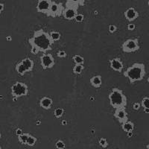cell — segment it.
<instances>
[{
	"label": "cell",
	"mask_w": 149,
	"mask_h": 149,
	"mask_svg": "<svg viewBox=\"0 0 149 149\" xmlns=\"http://www.w3.org/2000/svg\"><path fill=\"white\" fill-rule=\"evenodd\" d=\"M30 44L31 53L32 54H37L40 52L46 53L48 51L52 50L53 42L49 33L46 32L42 29L34 31L33 36L29 40Z\"/></svg>",
	"instance_id": "obj_1"
},
{
	"label": "cell",
	"mask_w": 149,
	"mask_h": 149,
	"mask_svg": "<svg viewBox=\"0 0 149 149\" xmlns=\"http://www.w3.org/2000/svg\"><path fill=\"white\" fill-rule=\"evenodd\" d=\"M146 74V66L144 63H134L123 72V75L129 80L130 84L142 81Z\"/></svg>",
	"instance_id": "obj_2"
},
{
	"label": "cell",
	"mask_w": 149,
	"mask_h": 149,
	"mask_svg": "<svg viewBox=\"0 0 149 149\" xmlns=\"http://www.w3.org/2000/svg\"><path fill=\"white\" fill-rule=\"evenodd\" d=\"M108 98L110 106L115 110L116 109L125 108L127 106V97L124 94L122 90L117 88V87H114L112 89L111 92L109 93Z\"/></svg>",
	"instance_id": "obj_3"
},
{
	"label": "cell",
	"mask_w": 149,
	"mask_h": 149,
	"mask_svg": "<svg viewBox=\"0 0 149 149\" xmlns=\"http://www.w3.org/2000/svg\"><path fill=\"white\" fill-rule=\"evenodd\" d=\"M29 89L26 84L17 81L11 86V95L13 98H20L29 95Z\"/></svg>",
	"instance_id": "obj_4"
},
{
	"label": "cell",
	"mask_w": 149,
	"mask_h": 149,
	"mask_svg": "<svg viewBox=\"0 0 149 149\" xmlns=\"http://www.w3.org/2000/svg\"><path fill=\"white\" fill-rule=\"evenodd\" d=\"M140 46L139 44L138 39H127L123 42L122 46V49L124 52L132 53L139 50Z\"/></svg>",
	"instance_id": "obj_5"
},
{
	"label": "cell",
	"mask_w": 149,
	"mask_h": 149,
	"mask_svg": "<svg viewBox=\"0 0 149 149\" xmlns=\"http://www.w3.org/2000/svg\"><path fill=\"white\" fill-rule=\"evenodd\" d=\"M63 4L60 2V3H57L56 2L52 1L51 4V6H50V8H49V13L46 16L47 17H51L53 18H55V17H60L62 16L63 11Z\"/></svg>",
	"instance_id": "obj_6"
},
{
	"label": "cell",
	"mask_w": 149,
	"mask_h": 149,
	"mask_svg": "<svg viewBox=\"0 0 149 149\" xmlns=\"http://www.w3.org/2000/svg\"><path fill=\"white\" fill-rule=\"evenodd\" d=\"M40 65L43 70L52 69L54 66V58L50 53H44L40 58Z\"/></svg>",
	"instance_id": "obj_7"
},
{
	"label": "cell",
	"mask_w": 149,
	"mask_h": 149,
	"mask_svg": "<svg viewBox=\"0 0 149 149\" xmlns=\"http://www.w3.org/2000/svg\"><path fill=\"white\" fill-rule=\"evenodd\" d=\"M52 2V0H38L36 6V10L38 13L47 15Z\"/></svg>",
	"instance_id": "obj_8"
},
{
	"label": "cell",
	"mask_w": 149,
	"mask_h": 149,
	"mask_svg": "<svg viewBox=\"0 0 149 149\" xmlns=\"http://www.w3.org/2000/svg\"><path fill=\"white\" fill-rule=\"evenodd\" d=\"M78 14V8L74 7H71V6H66L63 9L62 16H63L65 19L73 20L75 16Z\"/></svg>",
	"instance_id": "obj_9"
},
{
	"label": "cell",
	"mask_w": 149,
	"mask_h": 149,
	"mask_svg": "<svg viewBox=\"0 0 149 149\" xmlns=\"http://www.w3.org/2000/svg\"><path fill=\"white\" fill-rule=\"evenodd\" d=\"M113 116L121 124L127 122L128 120V115H127V113L126 112L125 108L116 109L113 113Z\"/></svg>",
	"instance_id": "obj_10"
},
{
	"label": "cell",
	"mask_w": 149,
	"mask_h": 149,
	"mask_svg": "<svg viewBox=\"0 0 149 149\" xmlns=\"http://www.w3.org/2000/svg\"><path fill=\"white\" fill-rule=\"evenodd\" d=\"M110 66L113 71L118 72H122L124 69V64L122 63V60L119 58H114L113 59L110 60Z\"/></svg>",
	"instance_id": "obj_11"
},
{
	"label": "cell",
	"mask_w": 149,
	"mask_h": 149,
	"mask_svg": "<svg viewBox=\"0 0 149 149\" xmlns=\"http://www.w3.org/2000/svg\"><path fill=\"white\" fill-rule=\"evenodd\" d=\"M139 12L134 8L130 7L124 12V16L128 22H134L139 17Z\"/></svg>",
	"instance_id": "obj_12"
},
{
	"label": "cell",
	"mask_w": 149,
	"mask_h": 149,
	"mask_svg": "<svg viewBox=\"0 0 149 149\" xmlns=\"http://www.w3.org/2000/svg\"><path fill=\"white\" fill-rule=\"evenodd\" d=\"M52 104L53 100L51 98H49V97L47 96L42 97L40 100L39 102L40 107H42L44 110H49V109H51Z\"/></svg>",
	"instance_id": "obj_13"
},
{
	"label": "cell",
	"mask_w": 149,
	"mask_h": 149,
	"mask_svg": "<svg viewBox=\"0 0 149 149\" xmlns=\"http://www.w3.org/2000/svg\"><path fill=\"white\" fill-rule=\"evenodd\" d=\"M90 84L92 85V86H93L94 88H99L101 87L102 84V75H95V76L92 77L90 80Z\"/></svg>",
	"instance_id": "obj_14"
},
{
	"label": "cell",
	"mask_w": 149,
	"mask_h": 149,
	"mask_svg": "<svg viewBox=\"0 0 149 149\" xmlns=\"http://www.w3.org/2000/svg\"><path fill=\"white\" fill-rule=\"evenodd\" d=\"M86 2V0H66V6H71V7H74L78 9L80 6L85 5Z\"/></svg>",
	"instance_id": "obj_15"
},
{
	"label": "cell",
	"mask_w": 149,
	"mask_h": 149,
	"mask_svg": "<svg viewBox=\"0 0 149 149\" xmlns=\"http://www.w3.org/2000/svg\"><path fill=\"white\" fill-rule=\"evenodd\" d=\"M21 62H22L23 66H25V68H26V72H27L32 71L33 69H34V61L31 59V58H24L23 60L21 61Z\"/></svg>",
	"instance_id": "obj_16"
},
{
	"label": "cell",
	"mask_w": 149,
	"mask_h": 149,
	"mask_svg": "<svg viewBox=\"0 0 149 149\" xmlns=\"http://www.w3.org/2000/svg\"><path fill=\"white\" fill-rule=\"evenodd\" d=\"M134 123L132 122L131 121L127 120V122H124V123L122 124V128L123 130V131L127 133L130 132V131H134Z\"/></svg>",
	"instance_id": "obj_17"
},
{
	"label": "cell",
	"mask_w": 149,
	"mask_h": 149,
	"mask_svg": "<svg viewBox=\"0 0 149 149\" xmlns=\"http://www.w3.org/2000/svg\"><path fill=\"white\" fill-rule=\"evenodd\" d=\"M15 70L16 72L19 74V75H21V76L25 75V74L27 72H26V68H25V66H23V64H22V63L21 62V61L20 62H19V63L16 65Z\"/></svg>",
	"instance_id": "obj_18"
},
{
	"label": "cell",
	"mask_w": 149,
	"mask_h": 149,
	"mask_svg": "<svg viewBox=\"0 0 149 149\" xmlns=\"http://www.w3.org/2000/svg\"><path fill=\"white\" fill-rule=\"evenodd\" d=\"M49 36L51 37L52 40L54 42H56V41H59L61 37V33L58 32V31H50Z\"/></svg>",
	"instance_id": "obj_19"
},
{
	"label": "cell",
	"mask_w": 149,
	"mask_h": 149,
	"mask_svg": "<svg viewBox=\"0 0 149 149\" xmlns=\"http://www.w3.org/2000/svg\"><path fill=\"white\" fill-rule=\"evenodd\" d=\"M84 70V66L82 64H75L72 68V72L75 74H81L83 70Z\"/></svg>",
	"instance_id": "obj_20"
},
{
	"label": "cell",
	"mask_w": 149,
	"mask_h": 149,
	"mask_svg": "<svg viewBox=\"0 0 149 149\" xmlns=\"http://www.w3.org/2000/svg\"><path fill=\"white\" fill-rule=\"evenodd\" d=\"M30 136V134H27V133H22L21 135L18 136V140L19 142H20L21 144L22 145H26V142H27V139L29 138V136Z\"/></svg>",
	"instance_id": "obj_21"
},
{
	"label": "cell",
	"mask_w": 149,
	"mask_h": 149,
	"mask_svg": "<svg viewBox=\"0 0 149 149\" xmlns=\"http://www.w3.org/2000/svg\"><path fill=\"white\" fill-rule=\"evenodd\" d=\"M72 61L75 64H82L84 63V58L79 54H75L72 57Z\"/></svg>",
	"instance_id": "obj_22"
},
{
	"label": "cell",
	"mask_w": 149,
	"mask_h": 149,
	"mask_svg": "<svg viewBox=\"0 0 149 149\" xmlns=\"http://www.w3.org/2000/svg\"><path fill=\"white\" fill-rule=\"evenodd\" d=\"M37 139L35 137V136H34L31 135L29 136V138H28L27 139V142H26V145L29 146H30V147H32V146H34L36 144V142H37Z\"/></svg>",
	"instance_id": "obj_23"
},
{
	"label": "cell",
	"mask_w": 149,
	"mask_h": 149,
	"mask_svg": "<svg viewBox=\"0 0 149 149\" xmlns=\"http://www.w3.org/2000/svg\"><path fill=\"white\" fill-rule=\"evenodd\" d=\"M63 114H64V110L63 108H61V107L55 109L54 111V115L57 119L61 118L63 116Z\"/></svg>",
	"instance_id": "obj_24"
},
{
	"label": "cell",
	"mask_w": 149,
	"mask_h": 149,
	"mask_svg": "<svg viewBox=\"0 0 149 149\" xmlns=\"http://www.w3.org/2000/svg\"><path fill=\"white\" fill-rule=\"evenodd\" d=\"M141 107L143 108H149V97H144L141 102Z\"/></svg>",
	"instance_id": "obj_25"
},
{
	"label": "cell",
	"mask_w": 149,
	"mask_h": 149,
	"mask_svg": "<svg viewBox=\"0 0 149 149\" xmlns=\"http://www.w3.org/2000/svg\"><path fill=\"white\" fill-rule=\"evenodd\" d=\"M98 143H99V146L103 148H106L108 146V142H107V139L104 137H102L98 139Z\"/></svg>",
	"instance_id": "obj_26"
},
{
	"label": "cell",
	"mask_w": 149,
	"mask_h": 149,
	"mask_svg": "<svg viewBox=\"0 0 149 149\" xmlns=\"http://www.w3.org/2000/svg\"><path fill=\"white\" fill-rule=\"evenodd\" d=\"M66 147V145H65L64 142L62 140H58L55 143V148L57 149H64Z\"/></svg>",
	"instance_id": "obj_27"
},
{
	"label": "cell",
	"mask_w": 149,
	"mask_h": 149,
	"mask_svg": "<svg viewBox=\"0 0 149 149\" xmlns=\"http://www.w3.org/2000/svg\"><path fill=\"white\" fill-rule=\"evenodd\" d=\"M76 22H83L84 19V16L82 14H78L74 19Z\"/></svg>",
	"instance_id": "obj_28"
},
{
	"label": "cell",
	"mask_w": 149,
	"mask_h": 149,
	"mask_svg": "<svg viewBox=\"0 0 149 149\" xmlns=\"http://www.w3.org/2000/svg\"><path fill=\"white\" fill-rule=\"evenodd\" d=\"M57 56L60 58H66L67 54H66V52L63 51V50H60V51H58V53H57Z\"/></svg>",
	"instance_id": "obj_29"
},
{
	"label": "cell",
	"mask_w": 149,
	"mask_h": 149,
	"mask_svg": "<svg viewBox=\"0 0 149 149\" xmlns=\"http://www.w3.org/2000/svg\"><path fill=\"white\" fill-rule=\"evenodd\" d=\"M108 31L110 34H114L117 31V27L115 25H110L108 27Z\"/></svg>",
	"instance_id": "obj_30"
},
{
	"label": "cell",
	"mask_w": 149,
	"mask_h": 149,
	"mask_svg": "<svg viewBox=\"0 0 149 149\" xmlns=\"http://www.w3.org/2000/svg\"><path fill=\"white\" fill-rule=\"evenodd\" d=\"M141 107V104L138 103V102H136L133 104V109L134 110H139Z\"/></svg>",
	"instance_id": "obj_31"
},
{
	"label": "cell",
	"mask_w": 149,
	"mask_h": 149,
	"mask_svg": "<svg viewBox=\"0 0 149 149\" xmlns=\"http://www.w3.org/2000/svg\"><path fill=\"white\" fill-rule=\"evenodd\" d=\"M136 28V26H135V24L132 23V22H130V23H129L128 25H127V30L129 31H134V29H135Z\"/></svg>",
	"instance_id": "obj_32"
},
{
	"label": "cell",
	"mask_w": 149,
	"mask_h": 149,
	"mask_svg": "<svg viewBox=\"0 0 149 149\" xmlns=\"http://www.w3.org/2000/svg\"><path fill=\"white\" fill-rule=\"evenodd\" d=\"M22 133H23V132H22V130L21 128L16 129L15 134L17 136H19V135H21V134H22Z\"/></svg>",
	"instance_id": "obj_33"
},
{
	"label": "cell",
	"mask_w": 149,
	"mask_h": 149,
	"mask_svg": "<svg viewBox=\"0 0 149 149\" xmlns=\"http://www.w3.org/2000/svg\"><path fill=\"white\" fill-rule=\"evenodd\" d=\"M4 10H5V5L2 2H0V14L4 11Z\"/></svg>",
	"instance_id": "obj_34"
},
{
	"label": "cell",
	"mask_w": 149,
	"mask_h": 149,
	"mask_svg": "<svg viewBox=\"0 0 149 149\" xmlns=\"http://www.w3.org/2000/svg\"><path fill=\"white\" fill-rule=\"evenodd\" d=\"M133 135H134V134H133V131H130V132L127 133V136L128 138H131L133 136Z\"/></svg>",
	"instance_id": "obj_35"
},
{
	"label": "cell",
	"mask_w": 149,
	"mask_h": 149,
	"mask_svg": "<svg viewBox=\"0 0 149 149\" xmlns=\"http://www.w3.org/2000/svg\"><path fill=\"white\" fill-rule=\"evenodd\" d=\"M61 125H67V121L62 120L61 121Z\"/></svg>",
	"instance_id": "obj_36"
},
{
	"label": "cell",
	"mask_w": 149,
	"mask_h": 149,
	"mask_svg": "<svg viewBox=\"0 0 149 149\" xmlns=\"http://www.w3.org/2000/svg\"><path fill=\"white\" fill-rule=\"evenodd\" d=\"M144 113H149V108H144Z\"/></svg>",
	"instance_id": "obj_37"
},
{
	"label": "cell",
	"mask_w": 149,
	"mask_h": 149,
	"mask_svg": "<svg viewBox=\"0 0 149 149\" xmlns=\"http://www.w3.org/2000/svg\"><path fill=\"white\" fill-rule=\"evenodd\" d=\"M40 124H41V121L40 120L37 121V125H40Z\"/></svg>",
	"instance_id": "obj_38"
},
{
	"label": "cell",
	"mask_w": 149,
	"mask_h": 149,
	"mask_svg": "<svg viewBox=\"0 0 149 149\" xmlns=\"http://www.w3.org/2000/svg\"><path fill=\"white\" fill-rule=\"evenodd\" d=\"M6 39H7V40H11V37H8L7 38H6Z\"/></svg>",
	"instance_id": "obj_39"
},
{
	"label": "cell",
	"mask_w": 149,
	"mask_h": 149,
	"mask_svg": "<svg viewBox=\"0 0 149 149\" xmlns=\"http://www.w3.org/2000/svg\"><path fill=\"white\" fill-rule=\"evenodd\" d=\"M146 149H149V144H148L147 146H146Z\"/></svg>",
	"instance_id": "obj_40"
},
{
	"label": "cell",
	"mask_w": 149,
	"mask_h": 149,
	"mask_svg": "<svg viewBox=\"0 0 149 149\" xmlns=\"http://www.w3.org/2000/svg\"><path fill=\"white\" fill-rule=\"evenodd\" d=\"M147 81H148V83L149 84V76H148V79H147Z\"/></svg>",
	"instance_id": "obj_41"
},
{
	"label": "cell",
	"mask_w": 149,
	"mask_h": 149,
	"mask_svg": "<svg viewBox=\"0 0 149 149\" xmlns=\"http://www.w3.org/2000/svg\"><path fill=\"white\" fill-rule=\"evenodd\" d=\"M1 137H2V134H1V133H0V139H1Z\"/></svg>",
	"instance_id": "obj_42"
},
{
	"label": "cell",
	"mask_w": 149,
	"mask_h": 149,
	"mask_svg": "<svg viewBox=\"0 0 149 149\" xmlns=\"http://www.w3.org/2000/svg\"><path fill=\"white\" fill-rule=\"evenodd\" d=\"M0 149H2V147H1V146H0Z\"/></svg>",
	"instance_id": "obj_43"
},
{
	"label": "cell",
	"mask_w": 149,
	"mask_h": 149,
	"mask_svg": "<svg viewBox=\"0 0 149 149\" xmlns=\"http://www.w3.org/2000/svg\"><path fill=\"white\" fill-rule=\"evenodd\" d=\"M148 5H149V1H148Z\"/></svg>",
	"instance_id": "obj_44"
}]
</instances>
